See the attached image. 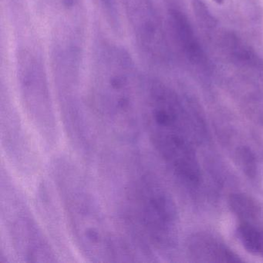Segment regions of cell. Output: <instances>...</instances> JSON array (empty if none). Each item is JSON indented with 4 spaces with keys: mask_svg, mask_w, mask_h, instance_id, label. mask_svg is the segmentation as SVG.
Masks as SVG:
<instances>
[{
    "mask_svg": "<svg viewBox=\"0 0 263 263\" xmlns=\"http://www.w3.org/2000/svg\"><path fill=\"white\" fill-rule=\"evenodd\" d=\"M93 44L88 87L90 110L114 138L135 142L143 124L144 73L127 50L102 33L97 34Z\"/></svg>",
    "mask_w": 263,
    "mask_h": 263,
    "instance_id": "6da1fadb",
    "label": "cell"
},
{
    "mask_svg": "<svg viewBox=\"0 0 263 263\" xmlns=\"http://www.w3.org/2000/svg\"><path fill=\"white\" fill-rule=\"evenodd\" d=\"M50 175L67 227L84 258L95 262L127 261V245L115 236L85 175L66 155L52 160Z\"/></svg>",
    "mask_w": 263,
    "mask_h": 263,
    "instance_id": "7a4b0ae2",
    "label": "cell"
},
{
    "mask_svg": "<svg viewBox=\"0 0 263 263\" xmlns=\"http://www.w3.org/2000/svg\"><path fill=\"white\" fill-rule=\"evenodd\" d=\"M123 195L126 221L141 246L147 249L173 246L176 205L156 176L138 166L127 178Z\"/></svg>",
    "mask_w": 263,
    "mask_h": 263,
    "instance_id": "3957f363",
    "label": "cell"
},
{
    "mask_svg": "<svg viewBox=\"0 0 263 263\" xmlns=\"http://www.w3.org/2000/svg\"><path fill=\"white\" fill-rule=\"evenodd\" d=\"M15 68L23 108L31 127L48 148L59 142L60 130L48 72L42 55L27 44L16 50Z\"/></svg>",
    "mask_w": 263,
    "mask_h": 263,
    "instance_id": "277c9868",
    "label": "cell"
},
{
    "mask_svg": "<svg viewBox=\"0 0 263 263\" xmlns=\"http://www.w3.org/2000/svg\"><path fill=\"white\" fill-rule=\"evenodd\" d=\"M1 218L15 253L24 261L53 262L57 255L23 192L8 172H1Z\"/></svg>",
    "mask_w": 263,
    "mask_h": 263,
    "instance_id": "5b68a950",
    "label": "cell"
},
{
    "mask_svg": "<svg viewBox=\"0 0 263 263\" xmlns=\"http://www.w3.org/2000/svg\"><path fill=\"white\" fill-rule=\"evenodd\" d=\"M145 127L155 151L172 172L189 184L199 183L201 167L187 127L174 122L147 124Z\"/></svg>",
    "mask_w": 263,
    "mask_h": 263,
    "instance_id": "8992f818",
    "label": "cell"
},
{
    "mask_svg": "<svg viewBox=\"0 0 263 263\" xmlns=\"http://www.w3.org/2000/svg\"><path fill=\"white\" fill-rule=\"evenodd\" d=\"M122 10L138 53L151 64L164 56L161 22L154 0H121Z\"/></svg>",
    "mask_w": 263,
    "mask_h": 263,
    "instance_id": "52a82bcc",
    "label": "cell"
},
{
    "mask_svg": "<svg viewBox=\"0 0 263 263\" xmlns=\"http://www.w3.org/2000/svg\"><path fill=\"white\" fill-rule=\"evenodd\" d=\"M1 141L9 161L24 176H31L39 164L37 154L10 93L1 90Z\"/></svg>",
    "mask_w": 263,
    "mask_h": 263,
    "instance_id": "ba28073f",
    "label": "cell"
},
{
    "mask_svg": "<svg viewBox=\"0 0 263 263\" xmlns=\"http://www.w3.org/2000/svg\"><path fill=\"white\" fill-rule=\"evenodd\" d=\"M224 47L235 68L254 87L263 89V60L236 35L227 34Z\"/></svg>",
    "mask_w": 263,
    "mask_h": 263,
    "instance_id": "9c48e42d",
    "label": "cell"
},
{
    "mask_svg": "<svg viewBox=\"0 0 263 263\" xmlns=\"http://www.w3.org/2000/svg\"><path fill=\"white\" fill-rule=\"evenodd\" d=\"M187 249L194 261L237 263L243 261L219 238L208 232H196L187 238Z\"/></svg>",
    "mask_w": 263,
    "mask_h": 263,
    "instance_id": "30bf717a",
    "label": "cell"
},
{
    "mask_svg": "<svg viewBox=\"0 0 263 263\" xmlns=\"http://www.w3.org/2000/svg\"><path fill=\"white\" fill-rule=\"evenodd\" d=\"M168 21L173 37L187 59L196 64L203 62L204 52L185 15L173 9L169 12Z\"/></svg>",
    "mask_w": 263,
    "mask_h": 263,
    "instance_id": "8fae6325",
    "label": "cell"
},
{
    "mask_svg": "<svg viewBox=\"0 0 263 263\" xmlns=\"http://www.w3.org/2000/svg\"><path fill=\"white\" fill-rule=\"evenodd\" d=\"M53 27L82 25L83 0H41Z\"/></svg>",
    "mask_w": 263,
    "mask_h": 263,
    "instance_id": "7c38bea8",
    "label": "cell"
},
{
    "mask_svg": "<svg viewBox=\"0 0 263 263\" xmlns=\"http://www.w3.org/2000/svg\"><path fill=\"white\" fill-rule=\"evenodd\" d=\"M229 207L232 213L243 222L258 223L261 217L259 203L247 194L235 192L229 198Z\"/></svg>",
    "mask_w": 263,
    "mask_h": 263,
    "instance_id": "4fadbf2b",
    "label": "cell"
},
{
    "mask_svg": "<svg viewBox=\"0 0 263 263\" xmlns=\"http://www.w3.org/2000/svg\"><path fill=\"white\" fill-rule=\"evenodd\" d=\"M236 235L241 246L251 255L263 258V228L258 223L239 221Z\"/></svg>",
    "mask_w": 263,
    "mask_h": 263,
    "instance_id": "5bb4252c",
    "label": "cell"
},
{
    "mask_svg": "<svg viewBox=\"0 0 263 263\" xmlns=\"http://www.w3.org/2000/svg\"><path fill=\"white\" fill-rule=\"evenodd\" d=\"M103 19L115 34L122 32V5L121 0H93Z\"/></svg>",
    "mask_w": 263,
    "mask_h": 263,
    "instance_id": "9a60e30c",
    "label": "cell"
},
{
    "mask_svg": "<svg viewBox=\"0 0 263 263\" xmlns=\"http://www.w3.org/2000/svg\"><path fill=\"white\" fill-rule=\"evenodd\" d=\"M235 160L240 170L249 179L254 181L258 178V161L255 154L249 146L241 145L237 147Z\"/></svg>",
    "mask_w": 263,
    "mask_h": 263,
    "instance_id": "2e32d148",
    "label": "cell"
},
{
    "mask_svg": "<svg viewBox=\"0 0 263 263\" xmlns=\"http://www.w3.org/2000/svg\"><path fill=\"white\" fill-rule=\"evenodd\" d=\"M241 108L252 123L263 130V93L252 92L245 97Z\"/></svg>",
    "mask_w": 263,
    "mask_h": 263,
    "instance_id": "e0dca14e",
    "label": "cell"
},
{
    "mask_svg": "<svg viewBox=\"0 0 263 263\" xmlns=\"http://www.w3.org/2000/svg\"><path fill=\"white\" fill-rule=\"evenodd\" d=\"M215 2L218 3V4H221L224 0H215Z\"/></svg>",
    "mask_w": 263,
    "mask_h": 263,
    "instance_id": "ac0fdd59",
    "label": "cell"
}]
</instances>
